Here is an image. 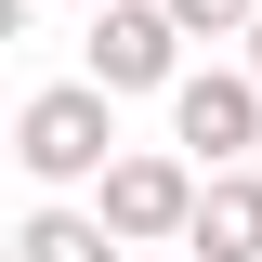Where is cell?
Segmentation results:
<instances>
[{
  "instance_id": "6da1fadb",
  "label": "cell",
  "mask_w": 262,
  "mask_h": 262,
  "mask_svg": "<svg viewBox=\"0 0 262 262\" xmlns=\"http://www.w3.org/2000/svg\"><path fill=\"white\" fill-rule=\"evenodd\" d=\"M13 158H27V184H105V158H118V92H105V79L27 92L13 105Z\"/></svg>"
},
{
  "instance_id": "7a4b0ae2",
  "label": "cell",
  "mask_w": 262,
  "mask_h": 262,
  "mask_svg": "<svg viewBox=\"0 0 262 262\" xmlns=\"http://www.w3.org/2000/svg\"><path fill=\"white\" fill-rule=\"evenodd\" d=\"M196 184H210V170H196L184 144H131V158H105L92 210L131 236V249H170V236H196Z\"/></svg>"
},
{
  "instance_id": "3957f363",
  "label": "cell",
  "mask_w": 262,
  "mask_h": 262,
  "mask_svg": "<svg viewBox=\"0 0 262 262\" xmlns=\"http://www.w3.org/2000/svg\"><path fill=\"white\" fill-rule=\"evenodd\" d=\"M170 144H184L196 170H236L262 144V66H196V79H170Z\"/></svg>"
},
{
  "instance_id": "277c9868",
  "label": "cell",
  "mask_w": 262,
  "mask_h": 262,
  "mask_svg": "<svg viewBox=\"0 0 262 262\" xmlns=\"http://www.w3.org/2000/svg\"><path fill=\"white\" fill-rule=\"evenodd\" d=\"M79 53H92L105 92H170L184 79V13L170 0H92V39Z\"/></svg>"
},
{
  "instance_id": "5b68a950",
  "label": "cell",
  "mask_w": 262,
  "mask_h": 262,
  "mask_svg": "<svg viewBox=\"0 0 262 262\" xmlns=\"http://www.w3.org/2000/svg\"><path fill=\"white\" fill-rule=\"evenodd\" d=\"M184 249L262 262V170H210V184H196V236H184Z\"/></svg>"
},
{
  "instance_id": "8992f818",
  "label": "cell",
  "mask_w": 262,
  "mask_h": 262,
  "mask_svg": "<svg viewBox=\"0 0 262 262\" xmlns=\"http://www.w3.org/2000/svg\"><path fill=\"white\" fill-rule=\"evenodd\" d=\"M13 249H27V262H118L131 236L105 223V210H27V236H13Z\"/></svg>"
},
{
  "instance_id": "52a82bcc",
  "label": "cell",
  "mask_w": 262,
  "mask_h": 262,
  "mask_svg": "<svg viewBox=\"0 0 262 262\" xmlns=\"http://www.w3.org/2000/svg\"><path fill=\"white\" fill-rule=\"evenodd\" d=\"M184 13V39H236V27H262V0H170Z\"/></svg>"
},
{
  "instance_id": "ba28073f",
  "label": "cell",
  "mask_w": 262,
  "mask_h": 262,
  "mask_svg": "<svg viewBox=\"0 0 262 262\" xmlns=\"http://www.w3.org/2000/svg\"><path fill=\"white\" fill-rule=\"evenodd\" d=\"M249 66H262V27H249Z\"/></svg>"
},
{
  "instance_id": "9c48e42d",
  "label": "cell",
  "mask_w": 262,
  "mask_h": 262,
  "mask_svg": "<svg viewBox=\"0 0 262 262\" xmlns=\"http://www.w3.org/2000/svg\"><path fill=\"white\" fill-rule=\"evenodd\" d=\"M79 13H92V0H79Z\"/></svg>"
}]
</instances>
